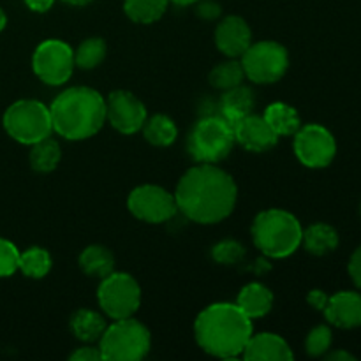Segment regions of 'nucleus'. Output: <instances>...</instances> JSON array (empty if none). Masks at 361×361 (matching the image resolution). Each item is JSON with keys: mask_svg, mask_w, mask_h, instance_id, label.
Returning a JSON list of instances; mask_svg holds the SVG:
<instances>
[{"mask_svg": "<svg viewBox=\"0 0 361 361\" xmlns=\"http://www.w3.org/2000/svg\"><path fill=\"white\" fill-rule=\"evenodd\" d=\"M178 212L197 224H217L233 214L238 200L235 180L217 164H201L180 178L175 190Z\"/></svg>", "mask_w": 361, "mask_h": 361, "instance_id": "1", "label": "nucleus"}, {"mask_svg": "<svg viewBox=\"0 0 361 361\" xmlns=\"http://www.w3.org/2000/svg\"><path fill=\"white\" fill-rule=\"evenodd\" d=\"M252 334V319L236 303H212L201 310L194 323L197 345L208 355L222 360L242 356Z\"/></svg>", "mask_w": 361, "mask_h": 361, "instance_id": "2", "label": "nucleus"}, {"mask_svg": "<svg viewBox=\"0 0 361 361\" xmlns=\"http://www.w3.org/2000/svg\"><path fill=\"white\" fill-rule=\"evenodd\" d=\"M53 133L69 141L95 136L106 123V97L90 87H71L49 106Z\"/></svg>", "mask_w": 361, "mask_h": 361, "instance_id": "3", "label": "nucleus"}, {"mask_svg": "<svg viewBox=\"0 0 361 361\" xmlns=\"http://www.w3.org/2000/svg\"><path fill=\"white\" fill-rule=\"evenodd\" d=\"M303 228L298 219L282 208H270L252 222L254 245L268 257L284 259L302 247Z\"/></svg>", "mask_w": 361, "mask_h": 361, "instance_id": "4", "label": "nucleus"}, {"mask_svg": "<svg viewBox=\"0 0 361 361\" xmlns=\"http://www.w3.org/2000/svg\"><path fill=\"white\" fill-rule=\"evenodd\" d=\"M235 127L221 115H203L187 136V152L201 164H217L235 147Z\"/></svg>", "mask_w": 361, "mask_h": 361, "instance_id": "5", "label": "nucleus"}, {"mask_svg": "<svg viewBox=\"0 0 361 361\" xmlns=\"http://www.w3.org/2000/svg\"><path fill=\"white\" fill-rule=\"evenodd\" d=\"M99 348L106 361H140L150 353L152 335L134 317L116 319L104 330Z\"/></svg>", "mask_w": 361, "mask_h": 361, "instance_id": "6", "label": "nucleus"}, {"mask_svg": "<svg viewBox=\"0 0 361 361\" xmlns=\"http://www.w3.org/2000/svg\"><path fill=\"white\" fill-rule=\"evenodd\" d=\"M4 129L21 145H34L53 134V120L49 106L35 99H21L13 102L4 113Z\"/></svg>", "mask_w": 361, "mask_h": 361, "instance_id": "7", "label": "nucleus"}, {"mask_svg": "<svg viewBox=\"0 0 361 361\" xmlns=\"http://www.w3.org/2000/svg\"><path fill=\"white\" fill-rule=\"evenodd\" d=\"M97 302L109 319L134 317L141 305V288L133 275L113 271L108 277L101 279Z\"/></svg>", "mask_w": 361, "mask_h": 361, "instance_id": "8", "label": "nucleus"}, {"mask_svg": "<svg viewBox=\"0 0 361 361\" xmlns=\"http://www.w3.org/2000/svg\"><path fill=\"white\" fill-rule=\"evenodd\" d=\"M245 78L257 85L277 83L284 78L289 67V53L281 42L259 41L247 48L240 56Z\"/></svg>", "mask_w": 361, "mask_h": 361, "instance_id": "9", "label": "nucleus"}, {"mask_svg": "<svg viewBox=\"0 0 361 361\" xmlns=\"http://www.w3.org/2000/svg\"><path fill=\"white\" fill-rule=\"evenodd\" d=\"M74 67V49L60 39H46L32 55V69L35 76L51 87L67 83L73 76Z\"/></svg>", "mask_w": 361, "mask_h": 361, "instance_id": "10", "label": "nucleus"}, {"mask_svg": "<svg viewBox=\"0 0 361 361\" xmlns=\"http://www.w3.org/2000/svg\"><path fill=\"white\" fill-rule=\"evenodd\" d=\"M127 208L137 221L147 224H164L178 214L175 194L152 183H145L130 190Z\"/></svg>", "mask_w": 361, "mask_h": 361, "instance_id": "11", "label": "nucleus"}, {"mask_svg": "<svg viewBox=\"0 0 361 361\" xmlns=\"http://www.w3.org/2000/svg\"><path fill=\"white\" fill-rule=\"evenodd\" d=\"M295 155L305 168L323 169L337 155V141L326 127L307 123L295 133Z\"/></svg>", "mask_w": 361, "mask_h": 361, "instance_id": "12", "label": "nucleus"}, {"mask_svg": "<svg viewBox=\"0 0 361 361\" xmlns=\"http://www.w3.org/2000/svg\"><path fill=\"white\" fill-rule=\"evenodd\" d=\"M148 118L143 102L129 90H113L106 97V122L122 134H136Z\"/></svg>", "mask_w": 361, "mask_h": 361, "instance_id": "13", "label": "nucleus"}, {"mask_svg": "<svg viewBox=\"0 0 361 361\" xmlns=\"http://www.w3.org/2000/svg\"><path fill=\"white\" fill-rule=\"evenodd\" d=\"M215 44L229 59H240L252 44V30L240 16H226L215 28Z\"/></svg>", "mask_w": 361, "mask_h": 361, "instance_id": "14", "label": "nucleus"}, {"mask_svg": "<svg viewBox=\"0 0 361 361\" xmlns=\"http://www.w3.org/2000/svg\"><path fill=\"white\" fill-rule=\"evenodd\" d=\"M233 127H235L236 143H240L249 152H256V154L268 152L271 150L279 141V136L275 134V130L268 126L264 116H257L250 113V115H247L245 118H242Z\"/></svg>", "mask_w": 361, "mask_h": 361, "instance_id": "15", "label": "nucleus"}, {"mask_svg": "<svg viewBox=\"0 0 361 361\" xmlns=\"http://www.w3.org/2000/svg\"><path fill=\"white\" fill-rule=\"evenodd\" d=\"M328 323L342 330H353L361 326V293L338 291L328 298L324 307Z\"/></svg>", "mask_w": 361, "mask_h": 361, "instance_id": "16", "label": "nucleus"}, {"mask_svg": "<svg viewBox=\"0 0 361 361\" xmlns=\"http://www.w3.org/2000/svg\"><path fill=\"white\" fill-rule=\"evenodd\" d=\"M242 356L247 361H289L295 358L288 342L275 334L250 335Z\"/></svg>", "mask_w": 361, "mask_h": 361, "instance_id": "17", "label": "nucleus"}, {"mask_svg": "<svg viewBox=\"0 0 361 361\" xmlns=\"http://www.w3.org/2000/svg\"><path fill=\"white\" fill-rule=\"evenodd\" d=\"M254 104H256L254 92L243 85H238V87L222 92V97L219 101V115L235 126L252 113Z\"/></svg>", "mask_w": 361, "mask_h": 361, "instance_id": "18", "label": "nucleus"}, {"mask_svg": "<svg viewBox=\"0 0 361 361\" xmlns=\"http://www.w3.org/2000/svg\"><path fill=\"white\" fill-rule=\"evenodd\" d=\"M236 305L242 309L250 319H257V317L267 316L274 307V293L267 288V286L259 284V282H250V284L243 286L240 291L238 298H236Z\"/></svg>", "mask_w": 361, "mask_h": 361, "instance_id": "19", "label": "nucleus"}, {"mask_svg": "<svg viewBox=\"0 0 361 361\" xmlns=\"http://www.w3.org/2000/svg\"><path fill=\"white\" fill-rule=\"evenodd\" d=\"M71 331L83 344H94L101 341L102 334L108 328L104 316L90 309H80L71 317Z\"/></svg>", "mask_w": 361, "mask_h": 361, "instance_id": "20", "label": "nucleus"}, {"mask_svg": "<svg viewBox=\"0 0 361 361\" xmlns=\"http://www.w3.org/2000/svg\"><path fill=\"white\" fill-rule=\"evenodd\" d=\"M338 242H341V238H338L337 229L330 224H324V222H316V224L303 229L302 245L312 256H326V254L334 252V250H337Z\"/></svg>", "mask_w": 361, "mask_h": 361, "instance_id": "21", "label": "nucleus"}, {"mask_svg": "<svg viewBox=\"0 0 361 361\" xmlns=\"http://www.w3.org/2000/svg\"><path fill=\"white\" fill-rule=\"evenodd\" d=\"M264 120L268 126L275 130L279 137L281 136H295L296 130L302 127V118H300L298 111L293 108L288 102H271L267 109H264Z\"/></svg>", "mask_w": 361, "mask_h": 361, "instance_id": "22", "label": "nucleus"}, {"mask_svg": "<svg viewBox=\"0 0 361 361\" xmlns=\"http://www.w3.org/2000/svg\"><path fill=\"white\" fill-rule=\"evenodd\" d=\"M80 268L88 277L104 279L115 271V256L104 245H88L80 254Z\"/></svg>", "mask_w": 361, "mask_h": 361, "instance_id": "23", "label": "nucleus"}, {"mask_svg": "<svg viewBox=\"0 0 361 361\" xmlns=\"http://www.w3.org/2000/svg\"><path fill=\"white\" fill-rule=\"evenodd\" d=\"M141 130H143L145 140L154 147H171L178 137V127H176L175 120L162 113L148 116Z\"/></svg>", "mask_w": 361, "mask_h": 361, "instance_id": "24", "label": "nucleus"}, {"mask_svg": "<svg viewBox=\"0 0 361 361\" xmlns=\"http://www.w3.org/2000/svg\"><path fill=\"white\" fill-rule=\"evenodd\" d=\"M30 166L37 173H51L56 169L62 159V150H60L59 141L53 140L51 136L37 141L32 145L30 150Z\"/></svg>", "mask_w": 361, "mask_h": 361, "instance_id": "25", "label": "nucleus"}, {"mask_svg": "<svg viewBox=\"0 0 361 361\" xmlns=\"http://www.w3.org/2000/svg\"><path fill=\"white\" fill-rule=\"evenodd\" d=\"M169 0H126L123 11L134 23L152 25L164 16Z\"/></svg>", "mask_w": 361, "mask_h": 361, "instance_id": "26", "label": "nucleus"}, {"mask_svg": "<svg viewBox=\"0 0 361 361\" xmlns=\"http://www.w3.org/2000/svg\"><path fill=\"white\" fill-rule=\"evenodd\" d=\"M53 259L51 254L42 247H30L20 254V267L18 270L28 279H44L51 271Z\"/></svg>", "mask_w": 361, "mask_h": 361, "instance_id": "27", "label": "nucleus"}, {"mask_svg": "<svg viewBox=\"0 0 361 361\" xmlns=\"http://www.w3.org/2000/svg\"><path fill=\"white\" fill-rule=\"evenodd\" d=\"M243 80H245V71L238 59H229L226 62L217 63L208 74V81L212 87L222 92L238 87L243 83Z\"/></svg>", "mask_w": 361, "mask_h": 361, "instance_id": "28", "label": "nucleus"}, {"mask_svg": "<svg viewBox=\"0 0 361 361\" xmlns=\"http://www.w3.org/2000/svg\"><path fill=\"white\" fill-rule=\"evenodd\" d=\"M108 55V44L101 37H88L74 49V63L85 71L95 69L104 62Z\"/></svg>", "mask_w": 361, "mask_h": 361, "instance_id": "29", "label": "nucleus"}, {"mask_svg": "<svg viewBox=\"0 0 361 361\" xmlns=\"http://www.w3.org/2000/svg\"><path fill=\"white\" fill-rule=\"evenodd\" d=\"M334 344V334H331V328L326 324H319V326L312 328L309 331L305 338V351L309 353V356L312 358H319L324 356L331 349Z\"/></svg>", "mask_w": 361, "mask_h": 361, "instance_id": "30", "label": "nucleus"}, {"mask_svg": "<svg viewBox=\"0 0 361 361\" xmlns=\"http://www.w3.org/2000/svg\"><path fill=\"white\" fill-rule=\"evenodd\" d=\"M212 257L215 259V263L231 267L245 257V247L235 240H222L212 249Z\"/></svg>", "mask_w": 361, "mask_h": 361, "instance_id": "31", "label": "nucleus"}, {"mask_svg": "<svg viewBox=\"0 0 361 361\" xmlns=\"http://www.w3.org/2000/svg\"><path fill=\"white\" fill-rule=\"evenodd\" d=\"M20 250L13 242L0 238V279L14 275L20 267Z\"/></svg>", "mask_w": 361, "mask_h": 361, "instance_id": "32", "label": "nucleus"}, {"mask_svg": "<svg viewBox=\"0 0 361 361\" xmlns=\"http://www.w3.org/2000/svg\"><path fill=\"white\" fill-rule=\"evenodd\" d=\"M71 361H101L102 360V353L101 348H95V345L87 344L78 348L73 355L69 356Z\"/></svg>", "mask_w": 361, "mask_h": 361, "instance_id": "33", "label": "nucleus"}, {"mask_svg": "<svg viewBox=\"0 0 361 361\" xmlns=\"http://www.w3.org/2000/svg\"><path fill=\"white\" fill-rule=\"evenodd\" d=\"M197 16L203 18V20H217L221 16V6L214 0H200L197 2V9H196Z\"/></svg>", "mask_w": 361, "mask_h": 361, "instance_id": "34", "label": "nucleus"}, {"mask_svg": "<svg viewBox=\"0 0 361 361\" xmlns=\"http://www.w3.org/2000/svg\"><path fill=\"white\" fill-rule=\"evenodd\" d=\"M349 275H351L353 282H355L356 288L361 291V245L353 252L351 259H349Z\"/></svg>", "mask_w": 361, "mask_h": 361, "instance_id": "35", "label": "nucleus"}, {"mask_svg": "<svg viewBox=\"0 0 361 361\" xmlns=\"http://www.w3.org/2000/svg\"><path fill=\"white\" fill-rule=\"evenodd\" d=\"M328 298H330V296H328L324 291H321V289H314V291H310L309 296H307V302H309L316 310H321V312H323L324 307H326L328 303Z\"/></svg>", "mask_w": 361, "mask_h": 361, "instance_id": "36", "label": "nucleus"}, {"mask_svg": "<svg viewBox=\"0 0 361 361\" xmlns=\"http://www.w3.org/2000/svg\"><path fill=\"white\" fill-rule=\"evenodd\" d=\"M53 2L55 0H25L28 9L34 11V13H46V11L51 9Z\"/></svg>", "mask_w": 361, "mask_h": 361, "instance_id": "37", "label": "nucleus"}, {"mask_svg": "<svg viewBox=\"0 0 361 361\" xmlns=\"http://www.w3.org/2000/svg\"><path fill=\"white\" fill-rule=\"evenodd\" d=\"M324 358L328 361H355L356 356H353L351 353L344 351V349H337V351H328L324 355Z\"/></svg>", "mask_w": 361, "mask_h": 361, "instance_id": "38", "label": "nucleus"}, {"mask_svg": "<svg viewBox=\"0 0 361 361\" xmlns=\"http://www.w3.org/2000/svg\"><path fill=\"white\" fill-rule=\"evenodd\" d=\"M62 2L71 4V6H87V4H90L92 0H62Z\"/></svg>", "mask_w": 361, "mask_h": 361, "instance_id": "39", "label": "nucleus"}, {"mask_svg": "<svg viewBox=\"0 0 361 361\" xmlns=\"http://www.w3.org/2000/svg\"><path fill=\"white\" fill-rule=\"evenodd\" d=\"M6 25H7V16H6V13L2 11V7H0V32L6 28Z\"/></svg>", "mask_w": 361, "mask_h": 361, "instance_id": "40", "label": "nucleus"}, {"mask_svg": "<svg viewBox=\"0 0 361 361\" xmlns=\"http://www.w3.org/2000/svg\"><path fill=\"white\" fill-rule=\"evenodd\" d=\"M169 2H175L178 6H190V4H197L200 0H169Z\"/></svg>", "mask_w": 361, "mask_h": 361, "instance_id": "41", "label": "nucleus"}, {"mask_svg": "<svg viewBox=\"0 0 361 361\" xmlns=\"http://www.w3.org/2000/svg\"><path fill=\"white\" fill-rule=\"evenodd\" d=\"M360 214H361V207H360Z\"/></svg>", "mask_w": 361, "mask_h": 361, "instance_id": "42", "label": "nucleus"}]
</instances>
